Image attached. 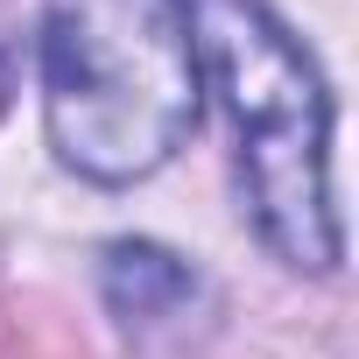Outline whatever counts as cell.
I'll use <instances>...</instances> for the list:
<instances>
[{
	"mask_svg": "<svg viewBox=\"0 0 359 359\" xmlns=\"http://www.w3.org/2000/svg\"><path fill=\"white\" fill-rule=\"evenodd\" d=\"M43 134L85 184L127 191L191 141L205 113L184 0H50L36 36Z\"/></svg>",
	"mask_w": 359,
	"mask_h": 359,
	"instance_id": "6da1fadb",
	"label": "cell"
},
{
	"mask_svg": "<svg viewBox=\"0 0 359 359\" xmlns=\"http://www.w3.org/2000/svg\"><path fill=\"white\" fill-rule=\"evenodd\" d=\"M0 106H8V57H0Z\"/></svg>",
	"mask_w": 359,
	"mask_h": 359,
	"instance_id": "3957f363",
	"label": "cell"
},
{
	"mask_svg": "<svg viewBox=\"0 0 359 359\" xmlns=\"http://www.w3.org/2000/svg\"><path fill=\"white\" fill-rule=\"evenodd\" d=\"M198 78L226 113L240 205L275 261L296 275L338 268L331 198V92L303 36L268 0H184Z\"/></svg>",
	"mask_w": 359,
	"mask_h": 359,
	"instance_id": "7a4b0ae2",
	"label": "cell"
}]
</instances>
